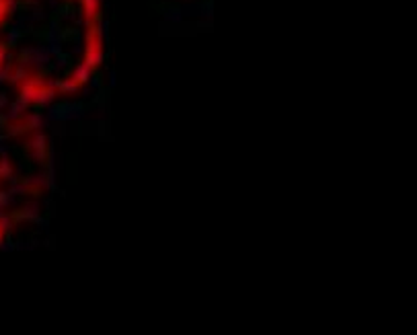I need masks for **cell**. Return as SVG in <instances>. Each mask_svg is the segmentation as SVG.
<instances>
[{"label": "cell", "mask_w": 417, "mask_h": 335, "mask_svg": "<svg viewBox=\"0 0 417 335\" xmlns=\"http://www.w3.org/2000/svg\"><path fill=\"white\" fill-rule=\"evenodd\" d=\"M62 91H76V86H78V82L74 80V78H68V80H60V82H56Z\"/></svg>", "instance_id": "4"}, {"label": "cell", "mask_w": 417, "mask_h": 335, "mask_svg": "<svg viewBox=\"0 0 417 335\" xmlns=\"http://www.w3.org/2000/svg\"><path fill=\"white\" fill-rule=\"evenodd\" d=\"M9 74H11V68H7V66L0 64V82H5L9 78Z\"/></svg>", "instance_id": "7"}, {"label": "cell", "mask_w": 417, "mask_h": 335, "mask_svg": "<svg viewBox=\"0 0 417 335\" xmlns=\"http://www.w3.org/2000/svg\"><path fill=\"white\" fill-rule=\"evenodd\" d=\"M19 37H21V31H19L17 27H13V29L9 31V35H7V43H17Z\"/></svg>", "instance_id": "6"}, {"label": "cell", "mask_w": 417, "mask_h": 335, "mask_svg": "<svg viewBox=\"0 0 417 335\" xmlns=\"http://www.w3.org/2000/svg\"><path fill=\"white\" fill-rule=\"evenodd\" d=\"M3 107H7V97L0 95V109H3Z\"/></svg>", "instance_id": "9"}, {"label": "cell", "mask_w": 417, "mask_h": 335, "mask_svg": "<svg viewBox=\"0 0 417 335\" xmlns=\"http://www.w3.org/2000/svg\"><path fill=\"white\" fill-rule=\"evenodd\" d=\"M3 235H5V231H3V227H0V245H3Z\"/></svg>", "instance_id": "10"}, {"label": "cell", "mask_w": 417, "mask_h": 335, "mask_svg": "<svg viewBox=\"0 0 417 335\" xmlns=\"http://www.w3.org/2000/svg\"><path fill=\"white\" fill-rule=\"evenodd\" d=\"M5 60H7V48H5V43H0V64Z\"/></svg>", "instance_id": "8"}, {"label": "cell", "mask_w": 417, "mask_h": 335, "mask_svg": "<svg viewBox=\"0 0 417 335\" xmlns=\"http://www.w3.org/2000/svg\"><path fill=\"white\" fill-rule=\"evenodd\" d=\"M23 109H25V103L23 101H17V103H13V105H9V111H7V120H15V118H19L21 114H23Z\"/></svg>", "instance_id": "2"}, {"label": "cell", "mask_w": 417, "mask_h": 335, "mask_svg": "<svg viewBox=\"0 0 417 335\" xmlns=\"http://www.w3.org/2000/svg\"><path fill=\"white\" fill-rule=\"evenodd\" d=\"M80 3H82L84 17H86V19H93V15H95L97 9H99V0H80Z\"/></svg>", "instance_id": "3"}, {"label": "cell", "mask_w": 417, "mask_h": 335, "mask_svg": "<svg viewBox=\"0 0 417 335\" xmlns=\"http://www.w3.org/2000/svg\"><path fill=\"white\" fill-rule=\"evenodd\" d=\"M91 70H93V66L91 64H86V62H80L76 68H74V74H72V78L80 84V82H86L89 80V76H91Z\"/></svg>", "instance_id": "1"}, {"label": "cell", "mask_w": 417, "mask_h": 335, "mask_svg": "<svg viewBox=\"0 0 417 335\" xmlns=\"http://www.w3.org/2000/svg\"><path fill=\"white\" fill-rule=\"evenodd\" d=\"M11 173H13V169H11L9 161L3 159V161H0V177H11Z\"/></svg>", "instance_id": "5"}]
</instances>
